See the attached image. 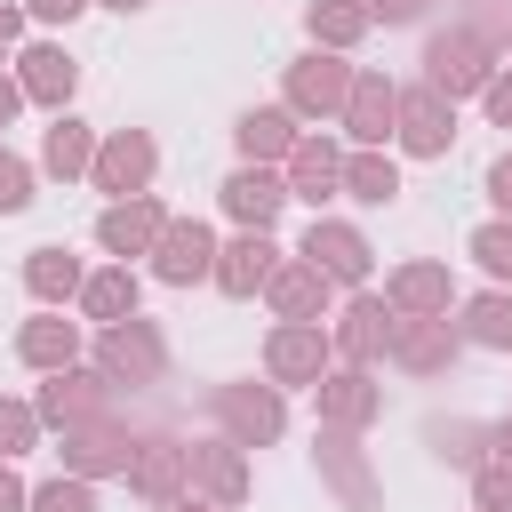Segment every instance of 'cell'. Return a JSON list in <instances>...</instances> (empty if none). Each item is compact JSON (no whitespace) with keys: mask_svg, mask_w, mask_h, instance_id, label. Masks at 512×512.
<instances>
[{"mask_svg":"<svg viewBox=\"0 0 512 512\" xmlns=\"http://www.w3.org/2000/svg\"><path fill=\"white\" fill-rule=\"evenodd\" d=\"M32 416L56 424V432L96 424V416H120V384H112L104 368H56V376L40 384V400H32Z\"/></svg>","mask_w":512,"mask_h":512,"instance_id":"obj_1","label":"cell"},{"mask_svg":"<svg viewBox=\"0 0 512 512\" xmlns=\"http://www.w3.org/2000/svg\"><path fill=\"white\" fill-rule=\"evenodd\" d=\"M488 80H496V48H488V40H472L464 24H456V32H440V40L424 48V88H432V96H448V104H456V96H480Z\"/></svg>","mask_w":512,"mask_h":512,"instance_id":"obj_2","label":"cell"},{"mask_svg":"<svg viewBox=\"0 0 512 512\" xmlns=\"http://www.w3.org/2000/svg\"><path fill=\"white\" fill-rule=\"evenodd\" d=\"M208 416L224 424L232 448H264V440H280V424H288L280 384H216V392H208Z\"/></svg>","mask_w":512,"mask_h":512,"instance_id":"obj_3","label":"cell"},{"mask_svg":"<svg viewBox=\"0 0 512 512\" xmlns=\"http://www.w3.org/2000/svg\"><path fill=\"white\" fill-rule=\"evenodd\" d=\"M96 368H104L112 384H160V376H168V336H160L152 320H112V328L96 336Z\"/></svg>","mask_w":512,"mask_h":512,"instance_id":"obj_4","label":"cell"},{"mask_svg":"<svg viewBox=\"0 0 512 512\" xmlns=\"http://www.w3.org/2000/svg\"><path fill=\"white\" fill-rule=\"evenodd\" d=\"M392 304L384 296H368V288H352L344 296V312H336V328H328V344H336V368H376L384 360V344H392Z\"/></svg>","mask_w":512,"mask_h":512,"instance_id":"obj_5","label":"cell"},{"mask_svg":"<svg viewBox=\"0 0 512 512\" xmlns=\"http://www.w3.org/2000/svg\"><path fill=\"white\" fill-rule=\"evenodd\" d=\"M328 368H336V344H328L320 320H280L264 336V376L272 384H320Z\"/></svg>","mask_w":512,"mask_h":512,"instance_id":"obj_6","label":"cell"},{"mask_svg":"<svg viewBox=\"0 0 512 512\" xmlns=\"http://www.w3.org/2000/svg\"><path fill=\"white\" fill-rule=\"evenodd\" d=\"M344 96H352V64L344 56L312 48V56L288 64V112L296 120H344Z\"/></svg>","mask_w":512,"mask_h":512,"instance_id":"obj_7","label":"cell"},{"mask_svg":"<svg viewBox=\"0 0 512 512\" xmlns=\"http://www.w3.org/2000/svg\"><path fill=\"white\" fill-rule=\"evenodd\" d=\"M152 168H160V144H152L144 128H112V136L96 144V160H88V184L112 192V200H136V192L152 184Z\"/></svg>","mask_w":512,"mask_h":512,"instance_id":"obj_8","label":"cell"},{"mask_svg":"<svg viewBox=\"0 0 512 512\" xmlns=\"http://www.w3.org/2000/svg\"><path fill=\"white\" fill-rule=\"evenodd\" d=\"M312 392H320V432H368L384 416V384L368 368H328Z\"/></svg>","mask_w":512,"mask_h":512,"instance_id":"obj_9","label":"cell"},{"mask_svg":"<svg viewBox=\"0 0 512 512\" xmlns=\"http://www.w3.org/2000/svg\"><path fill=\"white\" fill-rule=\"evenodd\" d=\"M392 136H400V152H416V160H440V152H448V136H456V104H448V96H432V88L416 80V88H400Z\"/></svg>","mask_w":512,"mask_h":512,"instance_id":"obj_10","label":"cell"},{"mask_svg":"<svg viewBox=\"0 0 512 512\" xmlns=\"http://www.w3.org/2000/svg\"><path fill=\"white\" fill-rule=\"evenodd\" d=\"M160 232H168V208H160L152 192L112 200V208L96 216V248H104V256H120V264H128V256H152V248H160Z\"/></svg>","mask_w":512,"mask_h":512,"instance_id":"obj_11","label":"cell"},{"mask_svg":"<svg viewBox=\"0 0 512 512\" xmlns=\"http://www.w3.org/2000/svg\"><path fill=\"white\" fill-rule=\"evenodd\" d=\"M304 264H312V272H328L336 288H360V280H368V264H376V248L360 240V224L312 216V232H304Z\"/></svg>","mask_w":512,"mask_h":512,"instance_id":"obj_12","label":"cell"},{"mask_svg":"<svg viewBox=\"0 0 512 512\" xmlns=\"http://www.w3.org/2000/svg\"><path fill=\"white\" fill-rule=\"evenodd\" d=\"M392 112H400V80H384V72H352V96H344V136H352V152H384Z\"/></svg>","mask_w":512,"mask_h":512,"instance_id":"obj_13","label":"cell"},{"mask_svg":"<svg viewBox=\"0 0 512 512\" xmlns=\"http://www.w3.org/2000/svg\"><path fill=\"white\" fill-rule=\"evenodd\" d=\"M152 272H160L168 288L208 280V272H216V232H208L200 216H168V232H160V248H152Z\"/></svg>","mask_w":512,"mask_h":512,"instance_id":"obj_14","label":"cell"},{"mask_svg":"<svg viewBox=\"0 0 512 512\" xmlns=\"http://www.w3.org/2000/svg\"><path fill=\"white\" fill-rule=\"evenodd\" d=\"M128 456H136V440H128L120 416H96V424H72V432H64V472H72V480L128 472Z\"/></svg>","mask_w":512,"mask_h":512,"instance_id":"obj_15","label":"cell"},{"mask_svg":"<svg viewBox=\"0 0 512 512\" xmlns=\"http://www.w3.org/2000/svg\"><path fill=\"white\" fill-rule=\"evenodd\" d=\"M288 208V176L280 168H232L224 176V216L240 232H272V216Z\"/></svg>","mask_w":512,"mask_h":512,"instance_id":"obj_16","label":"cell"},{"mask_svg":"<svg viewBox=\"0 0 512 512\" xmlns=\"http://www.w3.org/2000/svg\"><path fill=\"white\" fill-rule=\"evenodd\" d=\"M456 328H448V312L440 320H392V344H384V360L392 368H408V376H440L448 360H456Z\"/></svg>","mask_w":512,"mask_h":512,"instance_id":"obj_17","label":"cell"},{"mask_svg":"<svg viewBox=\"0 0 512 512\" xmlns=\"http://www.w3.org/2000/svg\"><path fill=\"white\" fill-rule=\"evenodd\" d=\"M184 464H192V480H200V496H208L216 512L248 504V448H232L224 432H216V440H200V448H184Z\"/></svg>","mask_w":512,"mask_h":512,"instance_id":"obj_18","label":"cell"},{"mask_svg":"<svg viewBox=\"0 0 512 512\" xmlns=\"http://www.w3.org/2000/svg\"><path fill=\"white\" fill-rule=\"evenodd\" d=\"M320 480L344 496V512H384V496H376V480H368V456H360V440L352 432H320Z\"/></svg>","mask_w":512,"mask_h":512,"instance_id":"obj_19","label":"cell"},{"mask_svg":"<svg viewBox=\"0 0 512 512\" xmlns=\"http://www.w3.org/2000/svg\"><path fill=\"white\" fill-rule=\"evenodd\" d=\"M280 176H288V200H336L344 192V152L328 144V136H296V152L280 160Z\"/></svg>","mask_w":512,"mask_h":512,"instance_id":"obj_20","label":"cell"},{"mask_svg":"<svg viewBox=\"0 0 512 512\" xmlns=\"http://www.w3.org/2000/svg\"><path fill=\"white\" fill-rule=\"evenodd\" d=\"M384 304H392L400 320H440V312L456 304V288H448V264H432V256L400 264V272L384 280Z\"/></svg>","mask_w":512,"mask_h":512,"instance_id":"obj_21","label":"cell"},{"mask_svg":"<svg viewBox=\"0 0 512 512\" xmlns=\"http://www.w3.org/2000/svg\"><path fill=\"white\" fill-rule=\"evenodd\" d=\"M232 144H240V168L288 160V152H296V112H288V104H256V112L232 120Z\"/></svg>","mask_w":512,"mask_h":512,"instance_id":"obj_22","label":"cell"},{"mask_svg":"<svg viewBox=\"0 0 512 512\" xmlns=\"http://www.w3.org/2000/svg\"><path fill=\"white\" fill-rule=\"evenodd\" d=\"M272 264H280V248H272V232H240V240H216V288L224 296H256L264 280H272Z\"/></svg>","mask_w":512,"mask_h":512,"instance_id":"obj_23","label":"cell"},{"mask_svg":"<svg viewBox=\"0 0 512 512\" xmlns=\"http://www.w3.org/2000/svg\"><path fill=\"white\" fill-rule=\"evenodd\" d=\"M184 480H192V464H184L176 440H136V456H128V488H136L144 504H184Z\"/></svg>","mask_w":512,"mask_h":512,"instance_id":"obj_24","label":"cell"},{"mask_svg":"<svg viewBox=\"0 0 512 512\" xmlns=\"http://www.w3.org/2000/svg\"><path fill=\"white\" fill-rule=\"evenodd\" d=\"M264 296H272V312H280V320H320V312L336 304V280H328V272H312V264L296 256V264H272Z\"/></svg>","mask_w":512,"mask_h":512,"instance_id":"obj_25","label":"cell"},{"mask_svg":"<svg viewBox=\"0 0 512 512\" xmlns=\"http://www.w3.org/2000/svg\"><path fill=\"white\" fill-rule=\"evenodd\" d=\"M16 88H24V104H56V112H64V104H72V88H80V64H72L64 48H48V40H40V48H24V56H16Z\"/></svg>","mask_w":512,"mask_h":512,"instance_id":"obj_26","label":"cell"},{"mask_svg":"<svg viewBox=\"0 0 512 512\" xmlns=\"http://www.w3.org/2000/svg\"><path fill=\"white\" fill-rule=\"evenodd\" d=\"M16 360H24V368H48V376H56V368H80V328H72L64 312H40V320L16 328Z\"/></svg>","mask_w":512,"mask_h":512,"instance_id":"obj_27","label":"cell"},{"mask_svg":"<svg viewBox=\"0 0 512 512\" xmlns=\"http://www.w3.org/2000/svg\"><path fill=\"white\" fill-rule=\"evenodd\" d=\"M304 24H312V48L344 56V48H360V40H368V0H312V8H304Z\"/></svg>","mask_w":512,"mask_h":512,"instance_id":"obj_28","label":"cell"},{"mask_svg":"<svg viewBox=\"0 0 512 512\" xmlns=\"http://www.w3.org/2000/svg\"><path fill=\"white\" fill-rule=\"evenodd\" d=\"M80 312L104 320V328H112V320H136V272H128V264L88 272V280H80Z\"/></svg>","mask_w":512,"mask_h":512,"instance_id":"obj_29","label":"cell"},{"mask_svg":"<svg viewBox=\"0 0 512 512\" xmlns=\"http://www.w3.org/2000/svg\"><path fill=\"white\" fill-rule=\"evenodd\" d=\"M456 336H464V344H480V352H512V288L472 296V304H464V320H456Z\"/></svg>","mask_w":512,"mask_h":512,"instance_id":"obj_30","label":"cell"},{"mask_svg":"<svg viewBox=\"0 0 512 512\" xmlns=\"http://www.w3.org/2000/svg\"><path fill=\"white\" fill-rule=\"evenodd\" d=\"M88 160H96V128L72 120V112H56V128H48V144H40V168H48V176H88Z\"/></svg>","mask_w":512,"mask_h":512,"instance_id":"obj_31","label":"cell"},{"mask_svg":"<svg viewBox=\"0 0 512 512\" xmlns=\"http://www.w3.org/2000/svg\"><path fill=\"white\" fill-rule=\"evenodd\" d=\"M80 280H88V272H80V256H72V248H32V256H24V288H32L40 304L80 296Z\"/></svg>","mask_w":512,"mask_h":512,"instance_id":"obj_32","label":"cell"},{"mask_svg":"<svg viewBox=\"0 0 512 512\" xmlns=\"http://www.w3.org/2000/svg\"><path fill=\"white\" fill-rule=\"evenodd\" d=\"M344 192H352L360 208L400 200V168H392V152H344Z\"/></svg>","mask_w":512,"mask_h":512,"instance_id":"obj_33","label":"cell"},{"mask_svg":"<svg viewBox=\"0 0 512 512\" xmlns=\"http://www.w3.org/2000/svg\"><path fill=\"white\" fill-rule=\"evenodd\" d=\"M472 264H480L496 288H512V216H496V224L472 232Z\"/></svg>","mask_w":512,"mask_h":512,"instance_id":"obj_34","label":"cell"},{"mask_svg":"<svg viewBox=\"0 0 512 512\" xmlns=\"http://www.w3.org/2000/svg\"><path fill=\"white\" fill-rule=\"evenodd\" d=\"M432 448H440L448 464L480 472V464H488V424H432Z\"/></svg>","mask_w":512,"mask_h":512,"instance_id":"obj_35","label":"cell"},{"mask_svg":"<svg viewBox=\"0 0 512 512\" xmlns=\"http://www.w3.org/2000/svg\"><path fill=\"white\" fill-rule=\"evenodd\" d=\"M456 24H464L472 40H488L496 56L512 48V0H464V16H456Z\"/></svg>","mask_w":512,"mask_h":512,"instance_id":"obj_36","label":"cell"},{"mask_svg":"<svg viewBox=\"0 0 512 512\" xmlns=\"http://www.w3.org/2000/svg\"><path fill=\"white\" fill-rule=\"evenodd\" d=\"M32 440H40V416H32L24 400H0V464H8V456H24Z\"/></svg>","mask_w":512,"mask_h":512,"instance_id":"obj_37","label":"cell"},{"mask_svg":"<svg viewBox=\"0 0 512 512\" xmlns=\"http://www.w3.org/2000/svg\"><path fill=\"white\" fill-rule=\"evenodd\" d=\"M24 208H32V160L0 144V216H24Z\"/></svg>","mask_w":512,"mask_h":512,"instance_id":"obj_38","label":"cell"},{"mask_svg":"<svg viewBox=\"0 0 512 512\" xmlns=\"http://www.w3.org/2000/svg\"><path fill=\"white\" fill-rule=\"evenodd\" d=\"M32 512H96V488L88 480H48V488H32Z\"/></svg>","mask_w":512,"mask_h":512,"instance_id":"obj_39","label":"cell"},{"mask_svg":"<svg viewBox=\"0 0 512 512\" xmlns=\"http://www.w3.org/2000/svg\"><path fill=\"white\" fill-rule=\"evenodd\" d=\"M472 504L480 512H512V464H480L472 472Z\"/></svg>","mask_w":512,"mask_h":512,"instance_id":"obj_40","label":"cell"},{"mask_svg":"<svg viewBox=\"0 0 512 512\" xmlns=\"http://www.w3.org/2000/svg\"><path fill=\"white\" fill-rule=\"evenodd\" d=\"M480 104H488V120H496V128H512V72H504V64H496V80L480 88Z\"/></svg>","mask_w":512,"mask_h":512,"instance_id":"obj_41","label":"cell"},{"mask_svg":"<svg viewBox=\"0 0 512 512\" xmlns=\"http://www.w3.org/2000/svg\"><path fill=\"white\" fill-rule=\"evenodd\" d=\"M432 0H368V24H416Z\"/></svg>","mask_w":512,"mask_h":512,"instance_id":"obj_42","label":"cell"},{"mask_svg":"<svg viewBox=\"0 0 512 512\" xmlns=\"http://www.w3.org/2000/svg\"><path fill=\"white\" fill-rule=\"evenodd\" d=\"M88 0H24V16H40V24H72Z\"/></svg>","mask_w":512,"mask_h":512,"instance_id":"obj_43","label":"cell"},{"mask_svg":"<svg viewBox=\"0 0 512 512\" xmlns=\"http://www.w3.org/2000/svg\"><path fill=\"white\" fill-rule=\"evenodd\" d=\"M0 512H32V488H24L8 464H0Z\"/></svg>","mask_w":512,"mask_h":512,"instance_id":"obj_44","label":"cell"},{"mask_svg":"<svg viewBox=\"0 0 512 512\" xmlns=\"http://www.w3.org/2000/svg\"><path fill=\"white\" fill-rule=\"evenodd\" d=\"M488 200H496V208H504V216H512V152H504V160H496V168H488Z\"/></svg>","mask_w":512,"mask_h":512,"instance_id":"obj_45","label":"cell"},{"mask_svg":"<svg viewBox=\"0 0 512 512\" xmlns=\"http://www.w3.org/2000/svg\"><path fill=\"white\" fill-rule=\"evenodd\" d=\"M16 32H24V0H0V48H8Z\"/></svg>","mask_w":512,"mask_h":512,"instance_id":"obj_46","label":"cell"},{"mask_svg":"<svg viewBox=\"0 0 512 512\" xmlns=\"http://www.w3.org/2000/svg\"><path fill=\"white\" fill-rule=\"evenodd\" d=\"M16 112H24V88H16V80H8V72H0V128H8V120H16Z\"/></svg>","mask_w":512,"mask_h":512,"instance_id":"obj_47","label":"cell"},{"mask_svg":"<svg viewBox=\"0 0 512 512\" xmlns=\"http://www.w3.org/2000/svg\"><path fill=\"white\" fill-rule=\"evenodd\" d=\"M488 448H496V464H512V416H504V424H488Z\"/></svg>","mask_w":512,"mask_h":512,"instance_id":"obj_48","label":"cell"},{"mask_svg":"<svg viewBox=\"0 0 512 512\" xmlns=\"http://www.w3.org/2000/svg\"><path fill=\"white\" fill-rule=\"evenodd\" d=\"M104 8H120V16H128V8H144V0H104Z\"/></svg>","mask_w":512,"mask_h":512,"instance_id":"obj_49","label":"cell"},{"mask_svg":"<svg viewBox=\"0 0 512 512\" xmlns=\"http://www.w3.org/2000/svg\"><path fill=\"white\" fill-rule=\"evenodd\" d=\"M176 512H216V504H176Z\"/></svg>","mask_w":512,"mask_h":512,"instance_id":"obj_50","label":"cell"}]
</instances>
